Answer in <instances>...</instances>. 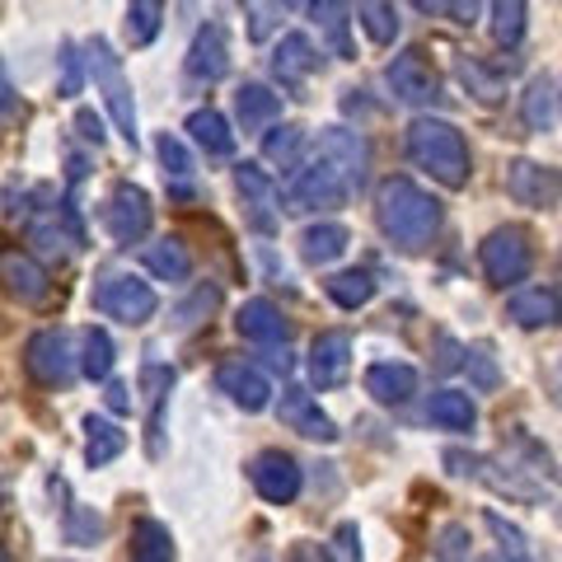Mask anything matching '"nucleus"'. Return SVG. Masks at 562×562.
Returning <instances> with one entry per match:
<instances>
[{
	"mask_svg": "<svg viewBox=\"0 0 562 562\" xmlns=\"http://www.w3.org/2000/svg\"><path fill=\"white\" fill-rule=\"evenodd\" d=\"M24 366L29 375L43 384V390H61L76 375V351H70V338L61 328H43L33 333L29 347H24Z\"/></svg>",
	"mask_w": 562,
	"mask_h": 562,
	"instance_id": "8",
	"label": "nucleus"
},
{
	"mask_svg": "<svg viewBox=\"0 0 562 562\" xmlns=\"http://www.w3.org/2000/svg\"><path fill=\"white\" fill-rule=\"evenodd\" d=\"M216 390L231 398L235 408H244V413H262L272 403L268 375H262L258 366H249V361H225L221 371H216Z\"/></svg>",
	"mask_w": 562,
	"mask_h": 562,
	"instance_id": "13",
	"label": "nucleus"
},
{
	"mask_svg": "<svg viewBox=\"0 0 562 562\" xmlns=\"http://www.w3.org/2000/svg\"><path fill=\"white\" fill-rule=\"evenodd\" d=\"M469 375L479 390H492V384H497V366H492L487 351H469Z\"/></svg>",
	"mask_w": 562,
	"mask_h": 562,
	"instance_id": "47",
	"label": "nucleus"
},
{
	"mask_svg": "<svg viewBox=\"0 0 562 562\" xmlns=\"http://www.w3.org/2000/svg\"><path fill=\"white\" fill-rule=\"evenodd\" d=\"M375 221L394 249L422 254L441 231V202L413 179H384L375 192Z\"/></svg>",
	"mask_w": 562,
	"mask_h": 562,
	"instance_id": "1",
	"label": "nucleus"
},
{
	"mask_svg": "<svg viewBox=\"0 0 562 562\" xmlns=\"http://www.w3.org/2000/svg\"><path fill=\"white\" fill-rule=\"evenodd\" d=\"M150 221H155V206L146 198V188L136 183H117L109 192V206H103V225L117 244H140L150 235Z\"/></svg>",
	"mask_w": 562,
	"mask_h": 562,
	"instance_id": "9",
	"label": "nucleus"
},
{
	"mask_svg": "<svg viewBox=\"0 0 562 562\" xmlns=\"http://www.w3.org/2000/svg\"><path fill=\"white\" fill-rule=\"evenodd\" d=\"M506 192L520 206H558L562 202V169L535 165V160H512L506 165Z\"/></svg>",
	"mask_w": 562,
	"mask_h": 562,
	"instance_id": "12",
	"label": "nucleus"
},
{
	"mask_svg": "<svg viewBox=\"0 0 562 562\" xmlns=\"http://www.w3.org/2000/svg\"><path fill=\"white\" fill-rule=\"evenodd\" d=\"M80 371L90 380H109L113 375V338L103 328H85V338H80Z\"/></svg>",
	"mask_w": 562,
	"mask_h": 562,
	"instance_id": "38",
	"label": "nucleus"
},
{
	"mask_svg": "<svg viewBox=\"0 0 562 562\" xmlns=\"http://www.w3.org/2000/svg\"><path fill=\"white\" fill-rule=\"evenodd\" d=\"M427 417L436 422V427H446V431H473L479 408H473V398L464 390H436L431 403H427Z\"/></svg>",
	"mask_w": 562,
	"mask_h": 562,
	"instance_id": "26",
	"label": "nucleus"
},
{
	"mask_svg": "<svg viewBox=\"0 0 562 562\" xmlns=\"http://www.w3.org/2000/svg\"><path fill=\"white\" fill-rule=\"evenodd\" d=\"M520 117L530 132H549L553 117H558V94H553V80L549 76H535L530 85H525L520 94Z\"/></svg>",
	"mask_w": 562,
	"mask_h": 562,
	"instance_id": "29",
	"label": "nucleus"
},
{
	"mask_svg": "<svg viewBox=\"0 0 562 562\" xmlns=\"http://www.w3.org/2000/svg\"><path fill=\"white\" fill-rule=\"evenodd\" d=\"M525 14H530V0H492V43L516 47L525 38Z\"/></svg>",
	"mask_w": 562,
	"mask_h": 562,
	"instance_id": "35",
	"label": "nucleus"
},
{
	"mask_svg": "<svg viewBox=\"0 0 562 562\" xmlns=\"http://www.w3.org/2000/svg\"><path fill=\"white\" fill-rule=\"evenodd\" d=\"M324 291H328V301H333V305L361 310V305H371V301H375V277L366 272V268H347V272H333V277L324 281Z\"/></svg>",
	"mask_w": 562,
	"mask_h": 562,
	"instance_id": "28",
	"label": "nucleus"
},
{
	"mask_svg": "<svg viewBox=\"0 0 562 562\" xmlns=\"http://www.w3.org/2000/svg\"><path fill=\"white\" fill-rule=\"evenodd\" d=\"M506 314H512V324H520V328H553L562 319V301H558V291H549V286H530V291L512 295Z\"/></svg>",
	"mask_w": 562,
	"mask_h": 562,
	"instance_id": "23",
	"label": "nucleus"
},
{
	"mask_svg": "<svg viewBox=\"0 0 562 562\" xmlns=\"http://www.w3.org/2000/svg\"><path fill=\"white\" fill-rule=\"evenodd\" d=\"M347 198H351V188L342 183V173L328 160H319V155L301 160L286 179L291 211H338V206H347Z\"/></svg>",
	"mask_w": 562,
	"mask_h": 562,
	"instance_id": "4",
	"label": "nucleus"
},
{
	"mask_svg": "<svg viewBox=\"0 0 562 562\" xmlns=\"http://www.w3.org/2000/svg\"><path fill=\"white\" fill-rule=\"evenodd\" d=\"M94 305L109 314V319H122V324H150L155 319V310H160V295L150 291V281H140L132 272H117L109 277L103 286L94 291Z\"/></svg>",
	"mask_w": 562,
	"mask_h": 562,
	"instance_id": "7",
	"label": "nucleus"
},
{
	"mask_svg": "<svg viewBox=\"0 0 562 562\" xmlns=\"http://www.w3.org/2000/svg\"><path fill=\"white\" fill-rule=\"evenodd\" d=\"M235 183H239L244 206H249V225H254L258 235H272L277 231V202H281L277 183L258 165H239L235 169Z\"/></svg>",
	"mask_w": 562,
	"mask_h": 562,
	"instance_id": "15",
	"label": "nucleus"
},
{
	"mask_svg": "<svg viewBox=\"0 0 562 562\" xmlns=\"http://www.w3.org/2000/svg\"><path fill=\"white\" fill-rule=\"evenodd\" d=\"M310 20L319 24L324 43L333 47V57H351V10L347 0H310Z\"/></svg>",
	"mask_w": 562,
	"mask_h": 562,
	"instance_id": "24",
	"label": "nucleus"
},
{
	"mask_svg": "<svg viewBox=\"0 0 562 562\" xmlns=\"http://www.w3.org/2000/svg\"><path fill=\"white\" fill-rule=\"evenodd\" d=\"M558 525H562V506H558Z\"/></svg>",
	"mask_w": 562,
	"mask_h": 562,
	"instance_id": "57",
	"label": "nucleus"
},
{
	"mask_svg": "<svg viewBox=\"0 0 562 562\" xmlns=\"http://www.w3.org/2000/svg\"><path fill=\"white\" fill-rule=\"evenodd\" d=\"M366 394L375 403H408L417 394V371L403 361H375L366 371Z\"/></svg>",
	"mask_w": 562,
	"mask_h": 562,
	"instance_id": "22",
	"label": "nucleus"
},
{
	"mask_svg": "<svg viewBox=\"0 0 562 562\" xmlns=\"http://www.w3.org/2000/svg\"><path fill=\"white\" fill-rule=\"evenodd\" d=\"M446 14L460 29H473V24L483 20V0H446Z\"/></svg>",
	"mask_w": 562,
	"mask_h": 562,
	"instance_id": "46",
	"label": "nucleus"
},
{
	"mask_svg": "<svg viewBox=\"0 0 562 562\" xmlns=\"http://www.w3.org/2000/svg\"><path fill=\"white\" fill-rule=\"evenodd\" d=\"M483 525H487V530H492V535H497V543H502V553H512V562H525V558H530V549H525V535L516 530V525H512V520H502L497 512H483Z\"/></svg>",
	"mask_w": 562,
	"mask_h": 562,
	"instance_id": "41",
	"label": "nucleus"
},
{
	"mask_svg": "<svg viewBox=\"0 0 562 562\" xmlns=\"http://www.w3.org/2000/svg\"><path fill=\"white\" fill-rule=\"evenodd\" d=\"M160 24H165V0H127V38H132V47L155 43Z\"/></svg>",
	"mask_w": 562,
	"mask_h": 562,
	"instance_id": "39",
	"label": "nucleus"
},
{
	"mask_svg": "<svg viewBox=\"0 0 562 562\" xmlns=\"http://www.w3.org/2000/svg\"><path fill=\"white\" fill-rule=\"evenodd\" d=\"M351 375V338L347 333H319L310 347V380L314 390H338Z\"/></svg>",
	"mask_w": 562,
	"mask_h": 562,
	"instance_id": "16",
	"label": "nucleus"
},
{
	"mask_svg": "<svg viewBox=\"0 0 562 562\" xmlns=\"http://www.w3.org/2000/svg\"><path fill=\"white\" fill-rule=\"evenodd\" d=\"M132 562H173V535H169V525L140 516L132 525Z\"/></svg>",
	"mask_w": 562,
	"mask_h": 562,
	"instance_id": "32",
	"label": "nucleus"
},
{
	"mask_svg": "<svg viewBox=\"0 0 562 562\" xmlns=\"http://www.w3.org/2000/svg\"><path fill=\"white\" fill-rule=\"evenodd\" d=\"M235 117H239V132H268L272 122L281 117V94H272L268 85H239L235 94Z\"/></svg>",
	"mask_w": 562,
	"mask_h": 562,
	"instance_id": "21",
	"label": "nucleus"
},
{
	"mask_svg": "<svg viewBox=\"0 0 562 562\" xmlns=\"http://www.w3.org/2000/svg\"><path fill=\"white\" fill-rule=\"evenodd\" d=\"M286 562H333L324 549H319V543H295V549H291V558Z\"/></svg>",
	"mask_w": 562,
	"mask_h": 562,
	"instance_id": "51",
	"label": "nucleus"
},
{
	"mask_svg": "<svg viewBox=\"0 0 562 562\" xmlns=\"http://www.w3.org/2000/svg\"><path fill=\"white\" fill-rule=\"evenodd\" d=\"M140 384H146V398H150V454H160L165 398H169V390H173V371H165V366H146V375H140Z\"/></svg>",
	"mask_w": 562,
	"mask_h": 562,
	"instance_id": "36",
	"label": "nucleus"
},
{
	"mask_svg": "<svg viewBox=\"0 0 562 562\" xmlns=\"http://www.w3.org/2000/svg\"><path fill=\"white\" fill-rule=\"evenodd\" d=\"M408 155L417 169H427L441 188H464L469 183V140L464 132L446 117H417L408 127Z\"/></svg>",
	"mask_w": 562,
	"mask_h": 562,
	"instance_id": "2",
	"label": "nucleus"
},
{
	"mask_svg": "<svg viewBox=\"0 0 562 562\" xmlns=\"http://www.w3.org/2000/svg\"><path fill=\"white\" fill-rule=\"evenodd\" d=\"M0 562H10V549H5V543H0Z\"/></svg>",
	"mask_w": 562,
	"mask_h": 562,
	"instance_id": "55",
	"label": "nucleus"
},
{
	"mask_svg": "<svg viewBox=\"0 0 562 562\" xmlns=\"http://www.w3.org/2000/svg\"><path fill=\"white\" fill-rule=\"evenodd\" d=\"M413 5H417L422 14H431V10H446V0H413Z\"/></svg>",
	"mask_w": 562,
	"mask_h": 562,
	"instance_id": "54",
	"label": "nucleus"
},
{
	"mask_svg": "<svg viewBox=\"0 0 562 562\" xmlns=\"http://www.w3.org/2000/svg\"><path fill=\"white\" fill-rule=\"evenodd\" d=\"M235 328H239V338H249V342H262V347H277V342H286V319H281V310L272 301H244L239 314H235Z\"/></svg>",
	"mask_w": 562,
	"mask_h": 562,
	"instance_id": "19",
	"label": "nucleus"
},
{
	"mask_svg": "<svg viewBox=\"0 0 562 562\" xmlns=\"http://www.w3.org/2000/svg\"><path fill=\"white\" fill-rule=\"evenodd\" d=\"M454 76H460L464 90H469L473 99H479V103H487V109H492V103H502V99H506V80L497 76V70H487L483 61L460 57V61H454Z\"/></svg>",
	"mask_w": 562,
	"mask_h": 562,
	"instance_id": "34",
	"label": "nucleus"
},
{
	"mask_svg": "<svg viewBox=\"0 0 562 562\" xmlns=\"http://www.w3.org/2000/svg\"><path fill=\"white\" fill-rule=\"evenodd\" d=\"M249 479L258 487V497L272 502V506H291L295 497H301V464H295L286 450H262V454H254Z\"/></svg>",
	"mask_w": 562,
	"mask_h": 562,
	"instance_id": "10",
	"label": "nucleus"
},
{
	"mask_svg": "<svg viewBox=\"0 0 562 562\" xmlns=\"http://www.w3.org/2000/svg\"><path fill=\"white\" fill-rule=\"evenodd\" d=\"M314 70H319V52H314V43L305 38V33H286L272 52V76L281 85H301L305 76H314Z\"/></svg>",
	"mask_w": 562,
	"mask_h": 562,
	"instance_id": "20",
	"label": "nucleus"
},
{
	"mask_svg": "<svg viewBox=\"0 0 562 562\" xmlns=\"http://www.w3.org/2000/svg\"><path fill=\"white\" fill-rule=\"evenodd\" d=\"M281 422H286L291 431H301V436H310V441H338V427H333V417L314 403V394L310 390H301V384H291L286 394H281Z\"/></svg>",
	"mask_w": 562,
	"mask_h": 562,
	"instance_id": "18",
	"label": "nucleus"
},
{
	"mask_svg": "<svg viewBox=\"0 0 562 562\" xmlns=\"http://www.w3.org/2000/svg\"><path fill=\"white\" fill-rule=\"evenodd\" d=\"M338 543H342L347 562H361V549H357V530H351V525H342V530H338Z\"/></svg>",
	"mask_w": 562,
	"mask_h": 562,
	"instance_id": "53",
	"label": "nucleus"
},
{
	"mask_svg": "<svg viewBox=\"0 0 562 562\" xmlns=\"http://www.w3.org/2000/svg\"><path fill=\"white\" fill-rule=\"evenodd\" d=\"M146 268L160 277V281H188L192 277V254L183 249V239H155L146 244Z\"/></svg>",
	"mask_w": 562,
	"mask_h": 562,
	"instance_id": "31",
	"label": "nucleus"
},
{
	"mask_svg": "<svg viewBox=\"0 0 562 562\" xmlns=\"http://www.w3.org/2000/svg\"><path fill=\"white\" fill-rule=\"evenodd\" d=\"M155 155H160V165L173 173V179H188V173H192V155H188V146L173 132H165L160 140H155Z\"/></svg>",
	"mask_w": 562,
	"mask_h": 562,
	"instance_id": "42",
	"label": "nucleus"
},
{
	"mask_svg": "<svg viewBox=\"0 0 562 562\" xmlns=\"http://www.w3.org/2000/svg\"><path fill=\"white\" fill-rule=\"evenodd\" d=\"M357 20L366 29V38L375 47H394L398 38V10L394 0H357Z\"/></svg>",
	"mask_w": 562,
	"mask_h": 562,
	"instance_id": "33",
	"label": "nucleus"
},
{
	"mask_svg": "<svg viewBox=\"0 0 562 562\" xmlns=\"http://www.w3.org/2000/svg\"><path fill=\"white\" fill-rule=\"evenodd\" d=\"M61 535H66V543H94L103 535V516L94 512V506H66Z\"/></svg>",
	"mask_w": 562,
	"mask_h": 562,
	"instance_id": "40",
	"label": "nucleus"
},
{
	"mask_svg": "<svg viewBox=\"0 0 562 562\" xmlns=\"http://www.w3.org/2000/svg\"><path fill=\"white\" fill-rule=\"evenodd\" d=\"M5 113H14V85L5 76V61H0V117H5Z\"/></svg>",
	"mask_w": 562,
	"mask_h": 562,
	"instance_id": "52",
	"label": "nucleus"
},
{
	"mask_svg": "<svg viewBox=\"0 0 562 562\" xmlns=\"http://www.w3.org/2000/svg\"><path fill=\"white\" fill-rule=\"evenodd\" d=\"M90 70H94V85H99V94H103V103H109V113H113V122H117V132H122V140L136 150L140 146V127H136V99H132V80H127V70H122V61H117V52H113V43L103 38V33H94L90 38Z\"/></svg>",
	"mask_w": 562,
	"mask_h": 562,
	"instance_id": "3",
	"label": "nucleus"
},
{
	"mask_svg": "<svg viewBox=\"0 0 562 562\" xmlns=\"http://www.w3.org/2000/svg\"><path fill=\"white\" fill-rule=\"evenodd\" d=\"M188 76L202 80V85H216V80L231 76V38H225L221 24H202L198 33H192Z\"/></svg>",
	"mask_w": 562,
	"mask_h": 562,
	"instance_id": "14",
	"label": "nucleus"
},
{
	"mask_svg": "<svg viewBox=\"0 0 562 562\" xmlns=\"http://www.w3.org/2000/svg\"><path fill=\"white\" fill-rule=\"evenodd\" d=\"M188 132H192V140H198L206 155H235V132H231V122H225L216 109L188 113Z\"/></svg>",
	"mask_w": 562,
	"mask_h": 562,
	"instance_id": "30",
	"label": "nucleus"
},
{
	"mask_svg": "<svg viewBox=\"0 0 562 562\" xmlns=\"http://www.w3.org/2000/svg\"><path fill=\"white\" fill-rule=\"evenodd\" d=\"M479 262H483V277L492 286H516V281L530 277L535 268V244H530V231H520V225H502V231H492L479 249Z\"/></svg>",
	"mask_w": 562,
	"mask_h": 562,
	"instance_id": "5",
	"label": "nucleus"
},
{
	"mask_svg": "<svg viewBox=\"0 0 562 562\" xmlns=\"http://www.w3.org/2000/svg\"><path fill=\"white\" fill-rule=\"evenodd\" d=\"M80 70H85V57H80V43L66 38L61 43V94H80Z\"/></svg>",
	"mask_w": 562,
	"mask_h": 562,
	"instance_id": "43",
	"label": "nucleus"
},
{
	"mask_svg": "<svg viewBox=\"0 0 562 562\" xmlns=\"http://www.w3.org/2000/svg\"><path fill=\"white\" fill-rule=\"evenodd\" d=\"M85 464L90 469H103V464H113L122 450H127V431L117 427V422L109 417H85Z\"/></svg>",
	"mask_w": 562,
	"mask_h": 562,
	"instance_id": "25",
	"label": "nucleus"
},
{
	"mask_svg": "<svg viewBox=\"0 0 562 562\" xmlns=\"http://www.w3.org/2000/svg\"><path fill=\"white\" fill-rule=\"evenodd\" d=\"M277 29V0H249V33L262 43Z\"/></svg>",
	"mask_w": 562,
	"mask_h": 562,
	"instance_id": "45",
	"label": "nucleus"
},
{
	"mask_svg": "<svg viewBox=\"0 0 562 562\" xmlns=\"http://www.w3.org/2000/svg\"><path fill=\"white\" fill-rule=\"evenodd\" d=\"M460 543H464V530H460V525H450V530L441 535V562H454V558H460Z\"/></svg>",
	"mask_w": 562,
	"mask_h": 562,
	"instance_id": "50",
	"label": "nucleus"
},
{
	"mask_svg": "<svg viewBox=\"0 0 562 562\" xmlns=\"http://www.w3.org/2000/svg\"><path fill=\"white\" fill-rule=\"evenodd\" d=\"M76 127H80L85 140H94V146H103V136H109V132H103V122H99L90 109H80V113H76Z\"/></svg>",
	"mask_w": 562,
	"mask_h": 562,
	"instance_id": "48",
	"label": "nucleus"
},
{
	"mask_svg": "<svg viewBox=\"0 0 562 562\" xmlns=\"http://www.w3.org/2000/svg\"><path fill=\"white\" fill-rule=\"evenodd\" d=\"M0 281H5V291H10L20 305H43L47 291H52L43 262L33 258V254H20V249L0 254Z\"/></svg>",
	"mask_w": 562,
	"mask_h": 562,
	"instance_id": "17",
	"label": "nucleus"
},
{
	"mask_svg": "<svg viewBox=\"0 0 562 562\" xmlns=\"http://www.w3.org/2000/svg\"><path fill=\"white\" fill-rule=\"evenodd\" d=\"M384 85H390V94L398 103H408V109H431V103H441V76L431 70L427 52H398V57L390 61V70H384Z\"/></svg>",
	"mask_w": 562,
	"mask_h": 562,
	"instance_id": "6",
	"label": "nucleus"
},
{
	"mask_svg": "<svg viewBox=\"0 0 562 562\" xmlns=\"http://www.w3.org/2000/svg\"><path fill=\"white\" fill-rule=\"evenodd\" d=\"M483 562H506V558H483Z\"/></svg>",
	"mask_w": 562,
	"mask_h": 562,
	"instance_id": "56",
	"label": "nucleus"
},
{
	"mask_svg": "<svg viewBox=\"0 0 562 562\" xmlns=\"http://www.w3.org/2000/svg\"><path fill=\"white\" fill-rule=\"evenodd\" d=\"M314 155L338 169L342 183H347L351 192L366 183V169H371V150H366V140H361L357 132H347V127H324L319 140H314Z\"/></svg>",
	"mask_w": 562,
	"mask_h": 562,
	"instance_id": "11",
	"label": "nucleus"
},
{
	"mask_svg": "<svg viewBox=\"0 0 562 562\" xmlns=\"http://www.w3.org/2000/svg\"><path fill=\"white\" fill-rule=\"evenodd\" d=\"M347 244H351L347 225H338V221H319V225H310V231H305L301 254H305V262H314V268H324V262H333V258H342V254H347Z\"/></svg>",
	"mask_w": 562,
	"mask_h": 562,
	"instance_id": "27",
	"label": "nucleus"
},
{
	"mask_svg": "<svg viewBox=\"0 0 562 562\" xmlns=\"http://www.w3.org/2000/svg\"><path fill=\"white\" fill-rule=\"evenodd\" d=\"M301 146H305V127H295V122H272L262 132V155L272 165H295L301 160Z\"/></svg>",
	"mask_w": 562,
	"mask_h": 562,
	"instance_id": "37",
	"label": "nucleus"
},
{
	"mask_svg": "<svg viewBox=\"0 0 562 562\" xmlns=\"http://www.w3.org/2000/svg\"><path fill=\"white\" fill-rule=\"evenodd\" d=\"M103 403H109L113 413H127V408H132V390H127V384H117V380H113V384H109V394H103Z\"/></svg>",
	"mask_w": 562,
	"mask_h": 562,
	"instance_id": "49",
	"label": "nucleus"
},
{
	"mask_svg": "<svg viewBox=\"0 0 562 562\" xmlns=\"http://www.w3.org/2000/svg\"><path fill=\"white\" fill-rule=\"evenodd\" d=\"M558 103H562V94H558Z\"/></svg>",
	"mask_w": 562,
	"mask_h": 562,
	"instance_id": "58",
	"label": "nucleus"
},
{
	"mask_svg": "<svg viewBox=\"0 0 562 562\" xmlns=\"http://www.w3.org/2000/svg\"><path fill=\"white\" fill-rule=\"evenodd\" d=\"M221 305V291L216 286H198V295H192V301L179 310V328H192V324H202L198 314H211Z\"/></svg>",
	"mask_w": 562,
	"mask_h": 562,
	"instance_id": "44",
	"label": "nucleus"
}]
</instances>
